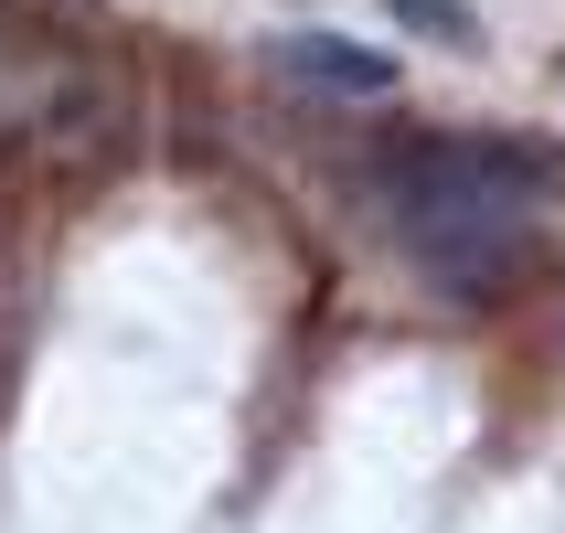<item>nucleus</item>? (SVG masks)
<instances>
[{"instance_id": "f257e3e1", "label": "nucleus", "mask_w": 565, "mask_h": 533, "mask_svg": "<svg viewBox=\"0 0 565 533\" xmlns=\"http://www.w3.org/2000/svg\"><path fill=\"white\" fill-rule=\"evenodd\" d=\"M544 203H555V182L512 139H406V150L374 160L384 246L459 310H491L534 278Z\"/></svg>"}, {"instance_id": "f03ea898", "label": "nucleus", "mask_w": 565, "mask_h": 533, "mask_svg": "<svg viewBox=\"0 0 565 533\" xmlns=\"http://www.w3.org/2000/svg\"><path fill=\"white\" fill-rule=\"evenodd\" d=\"M288 75H310V86H342V96H374V86H395V64L384 54H363V43H288Z\"/></svg>"}, {"instance_id": "7ed1b4c3", "label": "nucleus", "mask_w": 565, "mask_h": 533, "mask_svg": "<svg viewBox=\"0 0 565 533\" xmlns=\"http://www.w3.org/2000/svg\"><path fill=\"white\" fill-rule=\"evenodd\" d=\"M395 11H406V22H427V32H470L459 11H448V0H395Z\"/></svg>"}]
</instances>
